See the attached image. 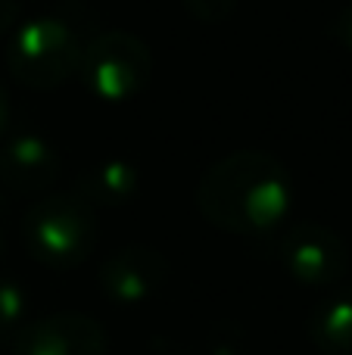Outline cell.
<instances>
[{
	"label": "cell",
	"instance_id": "obj_15",
	"mask_svg": "<svg viewBox=\"0 0 352 355\" xmlns=\"http://www.w3.org/2000/svg\"><path fill=\"white\" fill-rule=\"evenodd\" d=\"M6 131H10V97H6L3 85H0V141L6 137Z\"/></svg>",
	"mask_w": 352,
	"mask_h": 355
},
{
	"label": "cell",
	"instance_id": "obj_6",
	"mask_svg": "<svg viewBox=\"0 0 352 355\" xmlns=\"http://www.w3.org/2000/svg\"><path fill=\"white\" fill-rule=\"evenodd\" d=\"M109 337L91 315L56 312L28 321L12 340V355H106Z\"/></svg>",
	"mask_w": 352,
	"mask_h": 355
},
{
	"label": "cell",
	"instance_id": "obj_2",
	"mask_svg": "<svg viewBox=\"0 0 352 355\" xmlns=\"http://www.w3.org/2000/svg\"><path fill=\"white\" fill-rule=\"evenodd\" d=\"M22 237L31 259L47 268H75L97 246V212L78 193H53L28 209Z\"/></svg>",
	"mask_w": 352,
	"mask_h": 355
},
{
	"label": "cell",
	"instance_id": "obj_16",
	"mask_svg": "<svg viewBox=\"0 0 352 355\" xmlns=\"http://www.w3.org/2000/svg\"><path fill=\"white\" fill-rule=\"evenodd\" d=\"M3 250H6V237H3V231H0V256H3Z\"/></svg>",
	"mask_w": 352,
	"mask_h": 355
},
{
	"label": "cell",
	"instance_id": "obj_9",
	"mask_svg": "<svg viewBox=\"0 0 352 355\" xmlns=\"http://www.w3.org/2000/svg\"><path fill=\"white\" fill-rule=\"evenodd\" d=\"M137 190H141V172L134 168V162L118 159V156L87 166L75 181V193L87 206H106V209L128 206L137 196Z\"/></svg>",
	"mask_w": 352,
	"mask_h": 355
},
{
	"label": "cell",
	"instance_id": "obj_11",
	"mask_svg": "<svg viewBox=\"0 0 352 355\" xmlns=\"http://www.w3.org/2000/svg\"><path fill=\"white\" fill-rule=\"evenodd\" d=\"M28 324V290L16 277H0V343H12Z\"/></svg>",
	"mask_w": 352,
	"mask_h": 355
},
{
	"label": "cell",
	"instance_id": "obj_8",
	"mask_svg": "<svg viewBox=\"0 0 352 355\" xmlns=\"http://www.w3.org/2000/svg\"><path fill=\"white\" fill-rule=\"evenodd\" d=\"M60 153L35 131L10 135L0 141V181L16 193H41L60 178Z\"/></svg>",
	"mask_w": 352,
	"mask_h": 355
},
{
	"label": "cell",
	"instance_id": "obj_7",
	"mask_svg": "<svg viewBox=\"0 0 352 355\" xmlns=\"http://www.w3.org/2000/svg\"><path fill=\"white\" fill-rule=\"evenodd\" d=\"M100 290L116 306H141L168 281V262L153 246H122L100 265Z\"/></svg>",
	"mask_w": 352,
	"mask_h": 355
},
{
	"label": "cell",
	"instance_id": "obj_5",
	"mask_svg": "<svg viewBox=\"0 0 352 355\" xmlns=\"http://www.w3.org/2000/svg\"><path fill=\"white\" fill-rule=\"evenodd\" d=\"M278 262L293 281L306 287H328L337 284L349 268V246L337 231L324 225H293L281 231L278 243Z\"/></svg>",
	"mask_w": 352,
	"mask_h": 355
},
{
	"label": "cell",
	"instance_id": "obj_12",
	"mask_svg": "<svg viewBox=\"0 0 352 355\" xmlns=\"http://www.w3.org/2000/svg\"><path fill=\"white\" fill-rule=\"evenodd\" d=\"M187 12H191L197 22H206V25H222L234 16L237 10V0H181Z\"/></svg>",
	"mask_w": 352,
	"mask_h": 355
},
{
	"label": "cell",
	"instance_id": "obj_3",
	"mask_svg": "<svg viewBox=\"0 0 352 355\" xmlns=\"http://www.w3.org/2000/svg\"><path fill=\"white\" fill-rule=\"evenodd\" d=\"M85 41L72 22L60 16H35L19 25L6 47V69L31 91L62 87L81 69Z\"/></svg>",
	"mask_w": 352,
	"mask_h": 355
},
{
	"label": "cell",
	"instance_id": "obj_13",
	"mask_svg": "<svg viewBox=\"0 0 352 355\" xmlns=\"http://www.w3.org/2000/svg\"><path fill=\"white\" fill-rule=\"evenodd\" d=\"M331 37H334L337 44H340L346 53H352V0L346 6H343L340 12H337L334 19H331Z\"/></svg>",
	"mask_w": 352,
	"mask_h": 355
},
{
	"label": "cell",
	"instance_id": "obj_14",
	"mask_svg": "<svg viewBox=\"0 0 352 355\" xmlns=\"http://www.w3.org/2000/svg\"><path fill=\"white\" fill-rule=\"evenodd\" d=\"M19 19V0H0V37L10 35Z\"/></svg>",
	"mask_w": 352,
	"mask_h": 355
},
{
	"label": "cell",
	"instance_id": "obj_10",
	"mask_svg": "<svg viewBox=\"0 0 352 355\" xmlns=\"http://www.w3.org/2000/svg\"><path fill=\"white\" fill-rule=\"evenodd\" d=\"M309 340L322 355H352V284L312 309Z\"/></svg>",
	"mask_w": 352,
	"mask_h": 355
},
{
	"label": "cell",
	"instance_id": "obj_4",
	"mask_svg": "<svg viewBox=\"0 0 352 355\" xmlns=\"http://www.w3.org/2000/svg\"><path fill=\"white\" fill-rule=\"evenodd\" d=\"M81 78L103 103H128L153 75V53L131 31H103L85 47Z\"/></svg>",
	"mask_w": 352,
	"mask_h": 355
},
{
	"label": "cell",
	"instance_id": "obj_1",
	"mask_svg": "<svg viewBox=\"0 0 352 355\" xmlns=\"http://www.w3.org/2000/svg\"><path fill=\"white\" fill-rule=\"evenodd\" d=\"M293 202L290 172L262 150H237L218 159L197 184V209L218 231L262 237L284 225Z\"/></svg>",
	"mask_w": 352,
	"mask_h": 355
}]
</instances>
